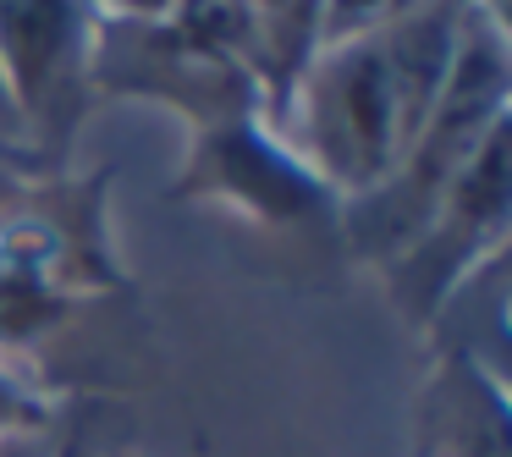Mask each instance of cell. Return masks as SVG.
I'll use <instances>...</instances> for the list:
<instances>
[{
  "label": "cell",
  "instance_id": "6da1fadb",
  "mask_svg": "<svg viewBox=\"0 0 512 457\" xmlns=\"http://www.w3.org/2000/svg\"><path fill=\"white\" fill-rule=\"evenodd\" d=\"M397 122L402 100L391 83L386 50H358V56L336 61L320 94V138L331 160H342V171H353V177H369L375 166H386Z\"/></svg>",
  "mask_w": 512,
  "mask_h": 457
},
{
  "label": "cell",
  "instance_id": "7a4b0ae2",
  "mask_svg": "<svg viewBox=\"0 0 512 457\" xmlns=\"http://www.w3.org/2000/svg\"><path fill=\"white\" fill-rule=\"evenodd\" d=\"M0 34H6V50L17 56V67H28L34 78H50V56L72 34L67 0H0Z\"/></svg>",
  "mask_w": 512,
  "mask_h": 457
}]
</instances>
